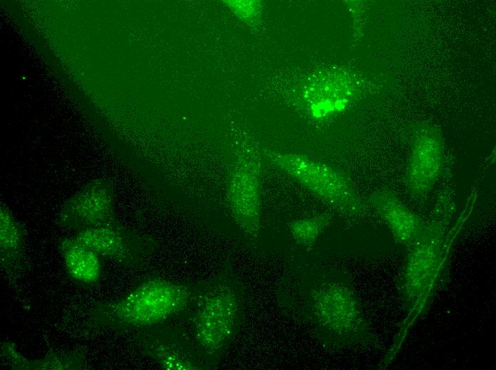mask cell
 Masks as SVG:
<instances>
[{"label": "cell", "mask_w": 496, "mask_h": 370, "mask_svg": "<svg viewBox=\"0 0 496 370\" xmlns=\"http://www.w3.org/2000/svg\"><path fill=\"white\" fill-rule=\"evenodd\" d=\"M445 237L442 221H432L412 246L401 270L398 287L408 310H418L438 281L443 261Z\"/></svg>", "instance_id": "obj_5"}, {"label": "cell", "mask_w": 496, "mask_h": 370, "mask_svg": "<svg viewBox=\"0 0 496 370\" xmlns=\"http://www.w3.org/2000/svg\"><path fill=\"white\" fill-rule=\"evenodd\" d=\"M265 157L291 179L342 214L358 216L366 207L350 179L338 169L306 156L265 149Z\"/></svg>", "instance_id": "obj_4"}, {"label": "cell", "mask_w": 496, "mask_h": 370, "mask_svg": "<svg viewBox=\"0 0 496 370\" xmlns=\"http://www.w3.org/2000/svg\"><path fill=\"white\" fill-rule=\"evenodd\" d=\"M73 236L100 258L125 265H138L144 254L143 240L126 231L118 221L76 232Z\"/></svg>", "instance_id": "obj_10"}, {"label": "cell", "mask_w": 496, "mask_h": 370, "mask_svg": "<svg viewBox=\"0 0 496 370\" xmlns=\"http://www.w3.org/2000/svg\"><path fill=\"white\" fill-rule=\"evenodd\" d=\"M331 220L332 216L329 213L296 219L289 223V231L298 245L309 250L329 226Z\"/></svg>", "instance_id": "obj_16"}, {"label": "cell", "mask_w": 496, "mask_h": 370, "mask_svg": "<svg viewBox=\"0 0 496 370\" xmlns=\"http://www.w3.org/2000/svg\"><path fill=\"white\" fill-rule=\"evenodd\" d=\"M196 292L177 282L150 279L119 299L95 302L86 314V326L126 331L157 326L184 310Z\"/></svg>", "instance_id": "obj_2"}, {"label": "cell", "mask_w": 496, "mask_h": 370, "mask_svg": "<svg viewBox=\"0 0 496 370\" xmlns=\"http://www.w3.org/2000/svg\"><path fill=\"white\" fill-rule=\"evenodd\" d=\"M259 157L258 149L250 142H242L227 191L231 215L252 240L258 237L261 226Z\"/></svg>", "instance_id": "obj_6"}, {"label": "cell", "mask_w": 496, "mask_h": 370, "mask_svg": "<svg viewBox=\"0 0 496 370\" xmlns=\"http://www.w3.org/2000/svg\"><path fill=\"white\" fill-rule=\"evenodd\" d=\"M356 80L339 69L314 72L301 84L296 106L309 118L327 119L344 110L358 92Z\"/></svg>", "instance_id": "obj_7"}, {"label": "cell", "mask_w": 496, "mask_h": 370, "mask_svg": "<svg viewBox=\"0 0 496 370\" xmlns=\"http://www.w3.org/2000/svg\"><path fill=\"white\" fill-rule=\"evenodd\" d=\"M138 344L145 355L155 361L162 369L200 370L205 369L203 361L194 350L185 349L181 344L165 339L153 327L138 331Z\"/></svg>", "instance_id": "obj_12"}, {"label": "cell", "mask_w": 496, "mask_h": 370, "mask_svg": "<svg viewBox=\"0 0 496 370\" xmlns=\"http://www.w3.org/2000/svg\"><path fill=\"white\" fill-rule=\"evenodd\" d=\"M0 349L1 356L12 370H82L86 367V356L78 350L63 353L49 350L43 358L29 360L10 342H2Z\"/></svg>", "instance_id": "obj_14"}, {"label": "cell", "mask_w": 496, "mask_h": 370, "mask_svg": "<svg viewBox=\"0 0 496 370\" xmlns=\"http://www.w3.org/2000/svg\"><path fill=\"white\" fill-rule=\"evenodd\" d=\"M443 166V143L440 130L428 123L418 125L412 137L411 154L405 185L411 195L423 196L434 187Z\"/></svg>", "instance_id": "obj_9"}, {"label": "cell", "mask_w": 496, "mask_h": 370, "mask_svg": "<svg viewBox=\"0 0 496 370\" xmlns=\"http://www.w3.org/2000/svg\"><path fill=\"white\" fill-rule=\"evenodd\" d=\"M277 300L326 348L368 344L374 339L354 286L344 274L326 270L289 273L280 281Z\"/></svg>", "instance_id": "obj_1"}, {"label": "cell", "mask_w": 496, "mask_h": 370, "mask_svg": "<svg viewBox=\"0 0 496 370\" xmlns=\"http://www.w3.org/2000/svg\"><path fill=\"white\" fill-rule=\"evenodd\" d=\"M226 4L242 21L255 25L259 20L262 4L257 1H227Z\"/></svg>", "instance_id": "obj_17"}, {"label": "cell", "mask_w": 496, "mask_h": 370, "mask_svg": "<svg viewBox=\"0 0 496 370\" xmlns=\"http://www.w3.org/2000/svg\"><path fill=\"white\" fill-rule=\"evenodd\" d=\"M197 307L193 317L196 349L204 360L217 361L239 329L244 305L240 282L221 276L201 291L196 292Z\"/></svg>", "instance_id": "obj_3"}, {"label": "cell", "mask_w": 496, "mask_h": 370, "mask_svg": "<svg viewBox=\"0 0 496 370\" xmlns=\"http://www.w3.org/2000/svg\"><path fill=\"white\" fill-rule=\"evenodd\" d=\"M26 231L9 207L0 204V262L7 275L17 271L24 257Z\"/></svg>", "instance_id": "obj_15"}, {"label": "cell", "mask_w": 496, "mask_h": 370, "mask_svg": "<svg viewBox=\"0 0 496 370\" xmlns=\"http://www.w3.org/2000/svg\"><path fill=\"white\" fill-rule=\"evenodd\" d=\"M68 275L86 286L96 285L101 277L100 257L73 236L63 238L58 245Z\"/></svg>", "instance_id": "obj_13"}, {"label": "cell", "mask_w": 496, "mask_h": 370, "mask_svg": "<svg viewBox=\"0 0 496 370\" xmlns=\"http://www.w3.org/2000/svg\"><path fill=\"white\" fill-rule=\"evenodd\" d=\"M58 221L76 233L117 221L110 183L101 178L88 182L66 201Z\"/></svg>", "instance_id": "obj_8"}, {"label": "cell", "mask_w": 496, "mask_h": 370, "mask_svg": "<svg viewBox=\"0 0 496 370\" xmlns=\"http://www.w3.org/2000/svg\"><path fill=\"white\" fill-rule=\"evenodd\" d=\"M368 201L397 243L410 248L424 230L426 225L424 221L391 190L376 191L371 194Z\"/></svg>", "instance_id": "obj_11"}]
</instances>
